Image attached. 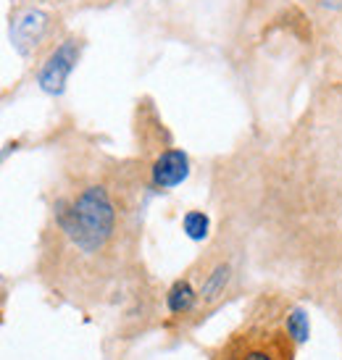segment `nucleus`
Listing matches in <instances>:
<instances>
[{
  "label": "nucleus",
  "instance_id": "obj_5",
  "mask_svg": "<svg viewBox=\"0 0 342 360\" xmlns=\"http://www.w3.org/2000/svg\"><path fill=\"white\" fill-rule=\"evenodd\" d=\"M198 297L201 295L192 290L190 281H177L169 290V295H166V305H169V310L174 316H184V313H190L195 308Z\"/></svg>",
  "mask_w": 342,
  "mask_h": 360
},
{
  "label": "nucleus",
  "instance_id": "obj_4",
  "mask_svg": "<svg viewBox=\"0 0 342 360\" xmlns=\"http://www.w3.org/2000/svg\"><path fill=\"white\" fill-rule=\"evenodd\" d=\"M190 176V158L179 148L163 150L151 166V181L156 190H174Z\"/></svg>",
  "mask_w": 342,
  "mask_h": 360
},
{
  "label": "nucleus",
  "instance_id": "obj_1",
  "mask_svg": "<svg viewBox=\"0 0 342 360\" xmlns=\"http://www.w3.org/2000/svg\"><path fill=\"white\" fill-rule=\"evenodd\" d=\"M61 231L84 255L101 252L116 231V208L111 195L101 184H90L58 210Z\"/></svg>",
  "mask_w": 342,
  "mask_h": 360
},
{
  "label": "nucleus",
  "instance_id": "obj_3",
  "mask_svg": "<svg viewBox=\"0 0 342 360\" xmlns=\"http://www.w3.org/2000/svg\"><path fill=\"white\" fill-rule=\"evenodd\" d=\"M48 24L51 16L40 8H27L24 13H19L13 24H11V42H13V51L19 56H32V53L40 48V42L48 34Z\"/></svg>",
  "mask_w": 342,
  "mask_h": 360
},
{
  "label": "nucleus",
  "instance_id": "obj_7",
  "mask_svg": "<svg viewBox=\"0 0 342 360\" xmlns=\"http://www.w3.org/2000/svg\"><path fill=\"white\" fill-rule=\"evenodd\" d=\"M284 329H287V337H290L295 345H303L311 337V321H308V313L303 308H292L287 313V321H284Z\"/></svg>",
  "mask_w": 342,
  "mask_h": 360
},
{
  "label": "nucleus",
  "instance_id": "obj_6",
  "mask_svg": "<svg viewBox=\"0 0 342 360\" xmlns=\"http://www.w3.org/2000/svg\"><path fill=\"white\" fill-rule=\"evenodd\" d=\"M229 279H232V269L227 266V263H219V266L205 276V281H203V287H201L203 302L219 300V297L224 295V290H227Z\"/></svg>",
  "mask_w": 342,
  "mask_h": 360
},
{
  "label": "nucleus",
  "instance_id": "obj_2",
  "mask_svg": "<svg viewBox=\"0 0 342 360\" xmlns=\"http://www.w3.org/2000/svg\"><path fill=\"white\" fill-rule=\"evenodd\" d=\"M80 40L77 37H66L63 42H58V48H53L51 56L45 58V63L37 71V84L42 92L48 95H63L66 82H69L71 71L80 60Z\"/></svg>",
  "mask_w": 342,
  "mask_h": 360
},
{
  "label": "nucleus",
  "instance_id": "obj_9",
  "mask_svg": "<svg viewBox=\"0 0 342 360\" xmlns=\"http://www.w3.org/2000/svg\"><path fill=\"white\" fill-rule=\"evenodd\" d=\"M237 360H279L277 358V352L272 347H263V345H251V347H245L240 352V358Z\"/></svg>",
  "mask_w": 342,
  "mask_h": 360
},
{
  "label": "nucleus",
  "instance_id": "obj_8",
  "mask_svg": "<svg viewBox=\"0 0 342 360\" xmlns=\"http://www.w3.org/2000/svg\"><path fill=\"white\" fill-rule=\"evenodd\" d=\"M208 229H211V221L203 210H187L184 219H182V231L190 237V240L201 242L208 237Z\"/></svg>",
  "mask_w": 342,
  "mask_h": 360
}]
</instances>
